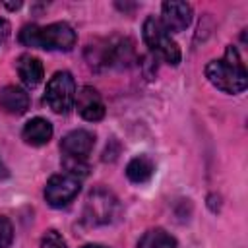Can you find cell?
Listing matches in <instances>:
<instances>
[{"instance_id": "7a4b0ae2", "label": "cell", "mask_w": 248, "mask_h": 248, "mask_svg": "<svg viewBox=\"0 0 248 248\" xmlns=\"http://www.w3.org/2000/svg\"><path fill=\"white\" fill-rule=\"evenodd\" d=\"M19 41L25 46L68 52L76 46V31L64 21H56V23H50V25H45V27L25 25L19 31Z\"/></svg>"}, {"instance_id": "52a82bcc", "label": "cell", "mask_w": 248, "mask_h": 248, "mask_svg": "<svg viewBox=\"0 0 248 248\" xmlns=\"http://www.w3.org/2000/svg\"><path fill=\"white\" fill-rule=\"evenodd\" d=\"M163 17L161 23L165 25L167 31H184L190 21H192V8L186 2H178V0H170L163 4Z\"/></svg>"}, {"instance_id": "ffe728a7", "label": "cell", "mask_w": 248, "mask_h": 248, "mask_svg": "<svg viewBox=\"0 0 248 248\" xmlns=\"http://www.w3.org/2000/svg\"><path fill=\"white\" fill-rule=\"evenodd\" d=\"M83 248H107V246H103V244H85Z\"/></svg>"}, {"instance_id": "8992f818", "label": "cell", "mask_w": 248, "mask_h": 248, "mask_svg": "<svg viewBox=\"0 0 248 248\" xmlns=\"http://www.w3.org/2000/svg\"><path fill=\"white\" fill-rule=\"evenodd\" d=\"M79 188H81V182L78 176H72L68 172L54 174L48 178L45 186V200L52 207H64L79 194Z\"/></svg>"}, {"instance_id": "7c38bea8", "label": "cell", "mask_w": 248, "mask_h": 248, "mask_svg": "<svg viewBox=\"0 0 248 248\" xmlns=\"http://www.w3.org/2000/svg\"><path fill=\"white\" fill-rule=\"evenodd\" d=\"M23 140L29 143V145H45L50 141L52 138V124L41 116L37 118H31L25 126H23V132H21Z\"/></svg>"}, {"instance_id": "6da1fadb", "label": "cell", "mask_w": 248, "mask_h": 248, "mask_svg": "<svg viewBox=\"0 0 248 248\" xmlns=\"http://www.w3.org/2000/svg\"><path fill=\"white\" fill-rule=\"evenodd\" d=\"M205 78L213 87L225 93H231V95L242 93L248 85L246 68L240 60L238 50L232 45L227 46L225 56L221 60H211L205 66Z\"/></svg>"}, {"instance_id": "5bb4252c", "label": "cell", "mask_w": 248, "mask_h": 248, "mask_svg": "<svg viewBox=\"0 0 248 248\" xmlns=\"http://www.w3.org/2000/svg\"><path fill=\"white\" fill-rule=\"evenodd\" d=\"M138 248H176V240L163 229H149L140 238Z\"/></svg>"}, {"instance_id": "ac0fdd59", "label": "cell", "mask_w": 248, "mask_h": 248, "mask_svg": "<svg viewBox=\"0 0 248 248\" xmlns=\"http://www.w3.org/2000/svg\"><path fill=\"white\" fill-rule=\"evenodd\" d=\"M10 33H12V25H10V21L4 19V17H0V45L8 41Z\"/></svg>"}, {"instance_id": "9c48e42d", "label": "cell", "mask_w": 248, "mask_h": 248, "mask_svg": "<svg viewBox=\"0 0 248 248\" xmlns=\"http://www.w3.org/2000/svg\"><path fill=\"white\" fill-rule=\"evenodd\" d=\"M78 112L81 114V118L89 120V122H97L105 116V103L101 99V95L97 93V89L85 85L79 89V93H76V103Z\"/></svg>"}, {"instance_id": "30bf717a", "label": "cell", "mask_w": 248, "mask_h": 248, "mask_svg": "<svg viewBox=\"0 0 248 248\" xmlns=\"http://www.w3.org/2000/svg\"><path fill=\"white\" fill-rule=\"evenodd\" d=\"M0 107L10 114H23L29 108V95L21 87L6 85L0 89Z\"/></svg>"}, {"instance_id": "ba28073f", "label": "cell", "mask_w": 248, "mask_h": 248, "mask_svg": "<svg viewBox=\"0 0 248 248\" xmlns=\"http://www.w3.org/2000/svg\"><path fill=\"white\" fill-rule=\"evenodd\" d=\"M93 145H95V136L87 130H72L60 141L62 153L66 157H76V159H87Z\"/></svg>"}, {"instance_id": "277c9868", "label": "cell", "mask_w": 248, "mask_h": 248, "mask_svg": "<svg viewBox=\"0 0 248 248\" xmlns=\"http://www.w3.org/2000/svg\"><path fill=\"white\" fill-rule=\"evenodd\" d=\"M120 215V203L116 196L107 188H95L85 202V217L93 225H110Z\"/></svg>"}, {"instance_id": "e0dca14e", "label": "cell", "mask_w": 248, "mask_h": 248, "mask_svg": "<svg viewBox=\"0 0 248 248\" xmlns=\"http://www.w3.org/2000/svg\"><path fill=\"white\" fill-rule=\"evenodd\" d=\"M14 240V229L12 223L6 217H0V248H8Z\"/></svg>"}, {"instance_id": "d6986e66", "label": "cell", "mask_w": 248, "mask_h": 248, "mask_svg": "<svg viewBox=\"0 0 248 248\" xmlns=\"http://www.w3.org/2000/svg\"><path fill=\"white\" fill-rule=\"evenodd\" d=\"M8 169H6V165L2 163V159H0V180H4V178H8Z\"/></svg>"}, {"instance_id": "3957f363", "label": "cell", "mask_w": 248, "mask_h": 248, "mask_svg": "<svg viewBox=\"0 0 248 248\" xmlns=\"http://www.w3.org/2000/svg\"><path fill=\"white\" fill-rule=\"evenodd\" d=\"M141 31H143V41L151 52H155L159 58H163L170 66H176L180 62V48L172 41L170 33L165 29V25L161 23L159 17H155V16L145 17Z\"/></svg>"}, {"instance_id": "8fae6325", "label": "cell", "mask_w": 248, "mask_h": 248, "mask_svg": "<svg viewBox=\"0 0 248 248\" xmlns=\"http://www.w3.org/2000/svg\"><path fill=\"white\" fill-rule=\"evenodd\" d=\"M16 70H17V74H19V79H21L27 87L39 85L41 79H43V74H45L43 62H41L39 58L31 56V54H21V56L17 58V62H16Z\"/></svg>"}, {"instance_id": "2e32d148", "label": "cell", "mask_w": 248, "mask_h": 248, "mask_svg": "<svg viewBox=\"0 0 248 248\" xmlns=\"http://www.w3.org/2000/svg\"><path fill=\"white\" fill-rule=\"evenodd\" d=\"M41 248H68V244L58 231L48 229L41 238Z\"/></svg>"}, {"instance_id": "9a60e30c", "label": "cell", "mask_w": 248, "mask_h": 248, "mask_svg": "<svg viewBox=\"0 0 248 248\" xmlns=\"http://www.w3.org/2000/svg\"><path fill=\"white\" fill-rule=\"evenodd\" d=\"M62 165H64L68 174L78 176V178H81V176H85L89 172V167H87L85 159H76V157H66L64 155L62 157Z\"/></svg>"}, {"instance_id": "5b68a950", "label": "cell", "mask_w": 248, "mask_h": 248, "mask_svg": "<svg viewBox=\"0 0 248 248\" xmlns=\"http://www.w3.org/2000/svg\"><path fill=\"white\" fill-rule=\"evenodd\" d=\"M45 103L58 114H66L76 103V81L70 72H56L45 91Z\"/></svg>"}, {"instance_id": "4fadbf2b", "label": "cell", "mask_w": 248, "mask_h": 248, "mask_svg": "<svg viewBox=\"0 0 248 248\" xmlns=\"http://www.w3.org/2000/svg\"><path fill=\"white\" fill-rule=\"evenodd\" d=\"M155 165L147 155H138L134 157L128 165H126V176L134 182V184H143L153 176Z\"/></svg>"}]
</instances>
